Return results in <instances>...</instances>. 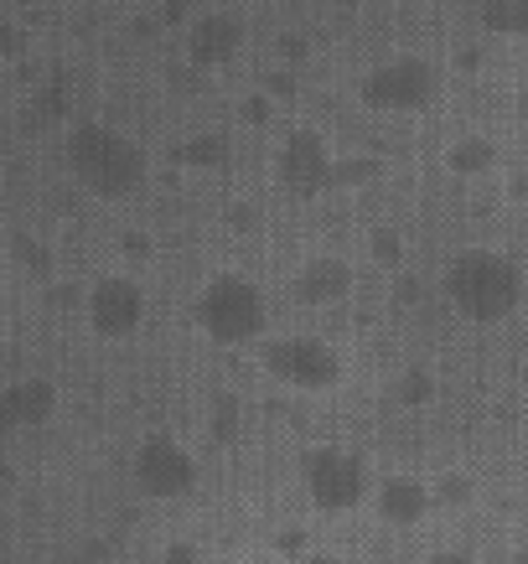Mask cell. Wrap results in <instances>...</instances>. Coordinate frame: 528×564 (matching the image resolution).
Wrapping results in <instances>:
<instances>
[{"instance_id":"1","label":"cell","mask_w":528,"mask_h":564,"mask_svg":"<svg viewBox=\"0 0 528 564\" xmlns=\"http://www.w3.org/2000/svg\"><path fill=\"white\" fill-rule=\"evenodd\" d=\"M63 155H68V172L78 176V187L94 192L99 203L136 197L146 187V176H151V155L140 151L125 130H115V124H104V120L73 124Z\"/></svg>"},{"instance_id":"2","label":"cell","mask_w":528,"mask_h":564,"mask_svg":"<svg viewBox=\"0 0 528 564\" xmlns=\"http://www.w3.org/2000/svg\"><path fill=\"white\" fill-rule=\"evenodd\" d=\"M445 301L472 326H503L524 306V270L503 249H461L445 270Z\"/></svg>"},{"instance_id":"3","label":"cell","mask_w":528,"mask_h":564,"mask_svg":"<svg viewBox=\"0 0 528 564\" xmlns=\"http://www.w3.org/2000/svg\"><path fill=\"white\" fill-rule=\"evenodd\" d=\"M192 322L203 332L207 343L218 347H249L265 337V326H270V301L259 291L249 274H213L197 301H192Z\"/></svg>"},{"instance_id":"4","label":"cell","mask_w":528,"mask_h":564,"mask_svg":"<svg viewBox=\"0 0 528 564\" xmlns=\"http://www.w3.org/2000/svg\"><path fill=\"white\" fill-rule=\"evenodd\" d=\"M259 368L295 393H332L342 383V352L326 337L311 332H290V337H270L259 343Z\"/></svg>"},{"instance_id":"5","label":"cell","mask_w":528,"mask_h":564,"mask_svg":"<svg viewBox=\"0 0 528 564\" xmlns=\"http://www.w3.org/2000/svg\"><path fill=\"white\" fill-rule=\"evenodd\" d=\"M435 94H441V73L420 52L378 63V68L363 73V84H358V99L368 109H378V115H420V109L435 104Z\"/></svg>"},{"instance_id":"6","label":"cell","mask_w":528,"mask_h":564,"mask_svg":"<svg viewBox=\"0 0 528 564\" xmlns=\"http://www.w3.org/2000/svg\"><path fill=\"white\" fill-rule=\"evenodd\" d=\"M301 481H306V497L316 513H353V508H363L374 471H368V462H363L358 451L316 445V451H306V462H301Z\"/></svg>"},{"instance_id":"7","label":"cell","mask_w":528,"mask_h":564,"mask_svg":"<svg viewBox=\"0 0 528 564\" xmlns=\"http://www.w3.org/2000/svg\"><path fill=\"white\" fill-rule=\"evenodd\" d=\"M332 161H337V155H332L322 130L295 124V130L280 140V151H274V182H280L295 203H311V197L332 192Z\"/></svg>"},{"instance_id":"8","label":"cell","mask_w":528,"mask_h":564,"mask_svg":"<svg viewBox=\"0 0 528 564\" xmlns=\"http://www.w3.org/2000/svg\"><path fill=\"white\" fill-rule=\"evenodd\" d=\"M84 316L94 326V337L104 343H130L146 326V291L136 274H99L84 295Z\"/></svg>"},{"instance_id":"9","label":"cell","mask_w":528,"mask_h":564,"mask_svg":"<svg viewBox=\"0 0 528 564\" xmlns=\"http://www.w3.org/2000/svg\"><path fill=\"white\" fill-rule=\"evenodd\" d=\"M136 481L155 502H182L197 492V456L176 435H146L136 451Z\"/></svg>"},{"instance_id":"10","label":"cell","mask_w":528,"mask_h":564,"mask_svg":"<svg viewBox=\"0 0 528 564\" xmlns=\"http://www.w3.org/2000/svg\"><path fill=\"white\" fill-rule=\"evenodd\" d=\"M244 21L234 11H203L187 21V57L192 68H228L244 52Z\"/></svg>"},{"instance_id":"11","label":"cell","mask_w":528,"mask_h":564,"mask_svg":"<svg viewBox=\"0 0 528 564\" xmlns=\"http://www.w3.org/2000/svg\"><path fill=\"white\" fill-rule=\"evenodd\" d=\"M57 414V389L47 378H17L0 389V430L6 435H26V430H42Z\"/></svg>"},{"instance_id":"12","label":"cell","mask_w":528,"mask_h":564,"mask_svg":"<svg viewBox=\"0 0 528 564\" xmlns=\"http://www.w3.org/2000/svg\"><path fill=\"white\" fill-rule=\"evenodd\" d=\"M290 291H295V301L301 306H342L347 295H353V264L337 254H311L301 270H295V280H290Z\"/></svg>"},{"instance_id":"13","label":"cell","mask_w":528,"mask_h":564,"mask_svg":"<svg viewBox=\"0 0 528 564\" xmlns=\"http://www.w3.org/2000/svg\"><path fill=\"white\" fill-rule=\"evenodd\" d=\"M374 508L389 529H420L430 518V487L420 477H405V471H399V477H384Z\"/></svg>"},{"instance_id":"14","label":"cell","mask_w":528,"mask_h":564,"mask_svg":"<svg viewBox=\"0 0 528 564\" xmlns=\"http://www.w3.org/2000/svg\"><path fill=\"white\" fill-rule=\"evenodd\" d=\"M445 172L461 182H482L497 172V140L493 135H461L445 145Z\"/></svg>"},{"instance_id":"15","label":"cell","mask_w":528,"mask_h":564,"mask_svg":"<svg viewBox=\"0 0 528 564\" xmlns=\"http://www.w3.org/2000/svg\"><path fill=\"white\" fill-rule=\"evenodd\" d=\"M228 155H234V140L223 135V130H203V135H192L176 145V161H182L187 172H223Z\"/></svg>"},{"instance_id":"16","label":"cell","mask_w":528,"mask_h":564,"mask_svg":"<svg viewBox=\"0 0 528 564\" xmlns=\"http://www.w3.org/2000/svg\"><path fill=\"white\" fill-rule=\"evenodd\" d=\"M477 21L487 36H524L528 26V0H477Z\"/></svg>"},{"instance_id":"17","label":"cell","mask_w":528,"mask_h":564,"mask_svg":"<svg viewBox=\"0 0 528 564\" xmlns=\"http://www.w3.org/2000/svg\"><path fill=\"white\" fill-rule=\"evenodd\" d=\"M207 430H213V441L218 445H234L244 435V404L239 393H218L213 399V410H207Z\"/></svg>"},{"instance_id":"18","label":"cell","mask_w":528,"mask_h":564,"mask_svg":"<svg viewBox=\"0 0 528 564\" xmlns=\"http://www.w3.org/2000/svg\"><path fill=\"white\" fill-rule=\"evenodd\" d=\"M6 259L17 264V270L36 274V280H47L52 274V249L42 239H32V234H17V239H6Z\"/></svg>"},{"instance_id":"19","label":"cell","mask_w":528,"mask_h":564,"mask_svg":"<svg viewBox=\"0 0 528 564\" xmlns=\"http://www.w3.org/2000/svg\"><path fill=\"white\" fill-rule=\"evenodd\" d=\"M394 399L405 410H425L430 399H435V373L430 368H405V373L394 378Z\"/></svg>"},{"instance_id":"20","label":"cell","mask_w":528,"mask_h":564,"mask_svg":"<svg viewBox=\"0 0 528 564\" xmlns=\"http://www.w3.org/2000/svg\"><path fill=\"white\" fill-rule=\"evenodd\" d=\"M477 497V481L466 477V471H445L435 487H430V508H466Z\"/></svg>"},{"instance_id":"21","label":"cell","mask_w":528,"mask_h":564,"mask_svg":"<svg viewBox=\"0 0 528 564\" xmlns=\"http://www.w3.org/2000/svg\"><path fill=\"white\" fill-rule=\"evenodd\" d=\"M368 254H374V264L378 270H405V234L399 228H374L368 234Z\"/></svg>"},{"instance_id":"22","label":"cell","mask_w":528,"mask_h":564,"mask_svg":"<svg viewBox=\"0 0 528 564\" xmlns=\"http://www.w3.org/2000/svg\"><path fill=\"white\" fill-rule=\"evenodd\" d=\"M384 172L378 155H347V161H332V187H363Z\"/></svg>"},{"instance_id":"23","label":"cell","mask_w":528,"mask_h":564,"mask_svg":"<svg viewBox=\"0 0 528 564\" xmlns=\"http://www.w3.org/2000/svg\"><path fill=\"white\" fill-rule=\"evenodd\" d=\"M161 564H203V549L187 544V539H171V544L161 549Z\"/></svg>"},{"instance_id":"24","label":"cell","mask_w":528,"mask_h":564,"mask_svg":"<svg viewBox=\"0 0 528 564\" xmlns=\"http://www.w3.org/2000/svg\"><path fill=\"white\" fill-rule=\"evenodd\" d=\"M394 306H420V280L405 270H394Z\"/></svg>"},{"instance_id":"25","label":"cell","mask_w":528,"mask_h":564,"mask_svg":"<svg viewBox=\"0 0 528 564\" xmlns=\"http://www.w3.org/2000/svg\"><path fill=\"white\" fill-rule=\"evenodd\" d=\"M228 228H239V234H255V228H259V207H255V203H234V207H228Z\"/></svg>"},{"instance_id":"26","label":"cell","mask_w":528,"mask_h":564,"mask_svg":"<svg viewBox=\"0 0 528 564\" xmlns=\"http://www.w3.org/2000/svg\"><path fill=\"white\" fill-rule=\"evenodd\" d=\"M270 94H249V99H244V109H239V115H244V120H249V124H270Z\"/></svg>"},{"instance_id":"27","label":"cell","mask_w":528,"mask_h":564,"mask_svg":"<svg viewBox=\"0 0 528 564\" xmlns=\"http://www.w3.org/2000/svg\"><path fill=\"white\" fill-rule=\"evenodd\" d=\"M265 94H270V99H295V78H290V73H270Z\"/></svg>"},{"instance_id":"28","label":"cell","mask_w":528,"mask_h":564,"mask_svg":"<svg viewBox=\"0 0 528 564\" xmlns=\"http://www.w3.org/2000/svg\"><path fill=\"white\" fill-rule=\"evenodd\" d=\"M120 249H125L130 259H151V239H146V234H125Z\"/></svg>"},{"instance_id":"29","label":"cell","mask_w":528,"mask_h":564,"mask_svg":"<svg viewBox=\"0 0 528 564\" xmlns=\"http://www.w3.org/2000/svg\"><path fill=\"white\" fill-rule=\"evenodd\" d=\"M280 57H285V63H301V57H306V36H280Z\"/></svg>"},{"instance_id":"30","label":"cell","mask_w":528,"mask_h":564,"mask_svg":"<svg viewBox=\"0 0 528 564\" xmlns=\"http://www.w3.org/2000/svg\"><path fill=\"white\" fill-rule=\"evenodd\" d=\"M425 564H477V560H472L466 549H435V554H430Z\"/></svg>"},{"instance_id":"31","label":"cell","mask_w":528,"mask_h":564,"mask_svg":"<svg viewBox=\"0 0 528 564\" xmlns=\"http://www.w3.org/2000/svg\"><path fill=\"white\" fill-rule=\"evenodd\" d=\"M280 549L301 560V554H306V533H301V529H285V533H280Z\"/></svg>"},{"instance_id":"32","label":"cell","mask_w":528,"mask_h":564,"mask_svg":"<svg viewBox=\"0 0 528 564\" xmlns=\"http://www.w3.org/2000/svg\"><path fill=\"white\" fill-rule=\"evenodd\" d=\"M0 52H6V57H17V52H21V32H17V26H0Z\"/></svg>"},{"instance_id":"33","label":"cell","mask_w":528,"mask_h":564,"mask_svg":"<svg viewBox=\"0 0 528 564\" xmlns=\"http://www.w3.org/2000/svg\"><path fill=\"white\" fill-rule=\"evenodd\" d=\"M301 564H347V560H342V554H326V549H306Z\"/></svg>"},{"instance_id":"34","label":"cell","mask_w":528,"mask_h":564,"mask_svg":"<svg viewBox=\"0 0 528 564\" xmlns=\"http://www.w3.org/2000/svg\"><path fill=\"white\" fill-rule=\"evenodd\" d=\"M456 68H461V73H477V68H482V52H461Z\"/></svg>"},{"instance_id":"35","label":"cell","mask_w":528,"mask_h":564,"mask_svg":"<svg viewBox=\"0 0 528 564\" xmlns=\"http://www.w3.org/2000/svg\"><path fill=\"white\" fill-rule=\"evenodd\" d=\"M0 259H6V234H0Z\"/></svg>"},{"instance_id":"36","label":"cell","mask_w":528,"mask_h":564,"mask_svg":"<svg viewBox=\"0 0 528 564\" xmlns=\"http://www.w3.org/2000/svg\"><path fill=\"white\" fill-rule=\"evenodd\" d=\"M0 564H6V560H0Z\"/></svg>"}]
</instances>
